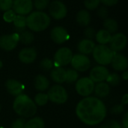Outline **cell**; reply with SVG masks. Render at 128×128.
Listing matches in <instances>:
<instances>
[{"label": "cell", "mask_w": 128, "mask_h": 128, "mask_svg": "<svg viewBox=\"0 0 128 128\" xmlns=\"http://www.w3.org/2000/svg\"><path fill=\"white\" fill-rule=\"evenodd\" d=\"M107 110L104 103L95 97H86L76 105V114L85 124L94 126L101 123L106 116Z\"/></svg>", "instance_id": "1"}, {"label": "cell", "mask_w": 128, "mask_h": 128, "mask_svg": "<svg viewBox=\"0 0 128 128\" xmlns=\"http://www.w3.org/2000/svg\"><path fill=\"white\" fill-rule=\"evenodd\" d=\"M14 112L22 118H32L37 112V105L26 94H20L16 96L14 104Z\"/></svg>", "instance_id": "2"}, {"label": "cell", "mask_w": 128, "mask_h": 128, "mask_svg": "<svg viewBox=\"0 0 128 128\" xmlns=\"http://www.w3.org/2000/svg\"><path fill=\"white\" fill-rule=\"evenodd\" d=\"M50 16L43 11H33L31 12L26 17L27 27L36 32H40L46 30L50 25Z\"/></svg>", "instance_id": "3"}, {"label": "cell", "mask_w": 128, "mask_h": 128, "mask_svg": "<svg viewBox=\"0 0 128 128\" xmlns=\"http://www.w3.org/2000/svg\"><path fill=\"white\" fill-rule=\"evenodd\" d=\"M92 55L96 62L102 66H105L111 63L114 52L106 45L98 44L94 46Z\"/></svg>", "instance_id": "4"}, {"label": "cell", "mask_w": 128, "mask_h": 128, "mask_svg": "<svg viewBox=\"0 0 128 128\" xmlns=\"http://www.w3.org/2000/svg\"><path fill=\"white\" fill-rule=\"evenodd\" d=\"M49 100L56 104H63L67 102L68 94L66 89L61 85L52 86L47 92Z\"/></svg>", "instance_id": "5"}, {"label": "cell", "mask_w": 128, "mask_h": 128, "mask_svg": "<svg viewBox=\"0 0 128 128\" xmlns=\"http://www.w3.org/2000/svg\"><path fill=\"white\" fill-rule=\"evenodd\" d=\"M94 82L89 77H82L76 80L75 88L78 94L86 98L94 92Z\"/></svg>", "instance_id": "6"}, {"label": "cell", "mask_w": 128, "mask_h": 128, "mask_svg": "<svg viewBox=\"0 0 128 128\" xmlns=\"http://www.w3.org/2000/svg\"><path fill=\"white\" fill-rule=\"evenodd\" d=\"M73 52L68 47L59 48L54 55V62L56 67L66 66L70 63L73 58Z\"/></svg>", "instance_id": "7"}, {"label": "cell", "mask_w": 128, "mask_h": 128, "mask_svg": "<svg viewBox=\"0 0 128 128\" xmlns=\"http://www.w3.org/2000/svg\"><path fill=\"white\" fill-rule=\"evenodd\" d=\"M49 13L53 19L59 20L67 16L68 9L62 1L55 0L49 4Z\"/></svg>", "instance_id": "8"}, {"label": "cell", "mask_w": 128, "mask_h": 128, "mask_svg": "<svg viewBox=\"0 0 128 128\" xmlns=\"http://www.w3.org/2000/svg\"><path fill=\"white\" fill-rule=\"evenodd\" d=\"M70 64L75 70L85 72L90 68L91 61L87 56L79 53L73 56Z\"/></svg>", "instance_id": "9"}, {"label": "cell", "mask_w": 128, "mask_h": 128, "mask_svg": "<svg viewBox=\"0 0 128 128\" xmlns=\"http://www.w3.org/2000/svg\"><path fill=\"white\" fill-rule=\"evenodd\" d=\"M19 43V34L13 33L0 36V48L5 51L14 50Z\"/></svg>", "instance_id": "10"}, {"label": "cell", "mask_w": 128, "mask_h": 128, "mask_svg": "<svg viewBox=\"0 0 128 128\" xmlns=\"http://www.w3.org/2000/svg\"><path fill=\"white\" fill-rule=\"evenodd\" d=\"M12 8L16 14L26 16L32 11L33 2L32 0H14Z\"/></svg>", "instance_id": "11"}, {"label": "cell", "mask_w": 128, "mask_h": 128, "mask_svg": "<svg viewBox=\"0 0 128 128\" xmlns=\"http://www.w3.org/2000/svg\"><path fill=\"white\" fill-rule=\"evenodd\" d=\"M127 37L123 33H116L112 36L110 41V48L113 52H118L123 50L127 46Z\"/></svg>", "instance_id": "12"}, {"label": "cell", "mask_w": 128, "mask_h": 128, "mask_svg": "<svg viewBox=\"0 0 128 128\" xmlns=\"http://www.w3.org/2000/svg\"><path fill=\"white\" fill-rule=\"evenodd\" d=\"M110 75L109 70L105 66H96L93 68L89 74V78L95 83L104 82Z\"/></svg>", "instance_id": "13"}, {"label": "cell", "mask_w": 128, "mask_h": 128, "mask_svg": "<svg viewBox=\"0 0 128 128\" xmlns=\"http://www.w3.org/2000/svg\"><path fill=\"white\" fill-rule=\"evenodd\" d=\"M68 31L62 26H56L50 32V38L52 40L58 44H62L69 39Z\"/></svg>", "instance_id": "14"}, {"label": "cell", "mask_w": 128, "mask_h": 128, "mask_svg": "<svg viewBox=\"0 0 128 128\" xmlns=\"http://www.w3.org/2000/svg\"><path fill=\"white\" fill-rule=\"evenodd\" d=\"M18 58L20 61L24 64L33 63L37 58V51L33 47L23 48L20 51Z\"/></svg>", "instance_id": "15"}, {"label": "cell", "mask_w": 128, "mask_h": 128, "mask_svg": "<svg viewBox=\"0 0 128 128\" xmlns=\"http://www.w3.org/2000/svg\"><path fill=\"white\" fill-rule=\"evenodd\" d=\"M111 64L113 69L117 71H124L128 69V58L125 56L120 53L114 52Z\"/></svg>", "instance_id": "16"}, {"label": "cell", "mask_w": 128, "mask_h": 128, "mask_svg": "<svg viewBox=\"0 0 128 128\" xmlns=\"http://www.w3.org/2000/svg\"><path fill=\"white\" fill-rule=\"evenodd\" d=\"M5 88L10 94L16 97L22 94L24 87L20 82L16 80L9 79L5 82Z\"/></svg>", "instance_id": "17"}, {"label": "cell", "mask_w": 128, "mask_h": 128, "mask_svg": "<svg viewBox=\"0 0 128 128\" xmlns=\"http://www.w3.org/2000/svg\"><path fill=\"white\" fill-rule=\"evenodd\" d=\"M95 46V44L92 40L87 38L81 40L77 45V50L82 55H89L92 53V51Z\"/></svg>", "instance_id": "18"}, {"label": "cell", "mask_w": 128, "mask_h": 128, "mask_svg": "<svg viewBox=\"0 0 128 128\" xmlns=\"http://www.w3.org/2000/svg\"><path fill=\"white\" fill-rule=\"evenodd\" d=\"M50 77L56 83H63L66 80V70L62 67H55L51 70Z\"/></svg>", "instance_id": "19"}, {"label": "cell", "mask_w": 128, "mask_h": 128, "mask_svg": "<svg viewBox=\"0 0 128 128\" xmlns=\"http://www.w3.org/2000/svg\"><path fill=\"white\" fill-rule=\"evenodd\" d=\"M94 92L98 98H104L109 95L110 92V86L108 83L101 82L94 85Z\"/></svg>", "instance_id": "20"}, {"label": "cell", "mask_w": 128, "mask_h": 128, "mask_svg": "<svg viewBox=\"0 0 128 128\" xmlns=\"http://www.w3.org/2000/svg\"><path fill=\"white\" fill-rule=\"evenodd\" d=\"M91 15L87 10H80L76 15V22L82 27H87L91 22Z\"/></svg>", "instance_id": "21"}, {"label": "cell", "mask_w": 128, "mask_h": 128, "mask_svg": "<svg viewBox=\"0 0 128 128\" xmlns=\"http://www.w3.org/2000/svg\"><path fill=\"white\" fill-rule=\"evenodd\" d=\"M34 86L38 91L44 92L48 89L50 86V81L44 75L39 74L36 76L34 80Z\"/></svg>", "instance_id": "22"}, {"label": "cell", "mask_w": 128, "mask_h": 128, "mask_svg": "<svg viewBox=\"0 0 128 128\" xmlns=\"http://www.w3.org/2000/svg\"><path fill=\"white\" fill-rule=\"evenodd\" d=\"M111 34L105 29L99 30L95 35V38L98 43L102 45H106V44H109L111 40Z\"/></svg>", "instance_id": "23"}, {"label": "cell", "mask_w": 128, "mask_h": 128, "mask_svg": "<svg viewBox=\"0 0 128 128\" xmlns=\"http://www.w3.org/2000/svg\"><path fill=\"white\" fill-rule=\"evenodd\" d=\"M14 28L17 32H22L26 30V16L22 15H16L13 21Z\"/></svg>", "instance_id": "24"}, {"label": "cell", "mask_w": 128, "mask_h": 128, "mask_svg": "<svg viewBox=\"0 0 128 128\" xmlns=\"http://www.w3.org/2000/svg\"><path fill=\"white\" fill-rule=\"evenodd\" d=\"M104 27L105 30L109 32L110 34L116 33L118 30V22L110 17L106 18L104 21Z\"/></svg>", "instance_id": "25"}, {"label": "cell", "mask_w": 128, "mask_h": 128, "mask_svg": "<svg viewBox=\"0 0 128 128\" xmlns=\"http://www.w3.org/2000/svg\"><path fill=\"white\" fill-rule=\"evenodd\" d=\"M24 128H45V124L40 117H32L26 122Z\"/></svg>", "instance_id": "26"}, {"label": "cell", "mask_w": 128, "mask_h": 128, "mask_svg": "<svg viewBox=\"0 0 128 128\" xmlns=\"http://www.w3.org/2000/svg\"><path fill=\"white\" fill-rule=\"evenodd\" d=\"M34 34L31 32L25 30L19 34V41H20L22 44L29 45L34 41Z\"/></svg>", "instance_id": "27"}, {"label": "cell", "mask_w": 128, "mask_h": 128, "mask_svg": "<svg viewBox=\"0 0 128 128\" xmlns=\"http://www.w3.org/2000/svg\"><path fill=\"white\" fill-rule=\"evenodd\" d=\"M48 100H49V98H48L47 94L38 93V94H37L35 95L34 102L37 106H44V105H46L47 104Z\"/></svg>", "instance_id": "28"}, {"label": "cell", "mask_w": 128, "mask_h": 128, "mask_svg": "<svg viewBox=\"0 0 128 128\" xmlns=\"http://www.w3.org/2000/svg\"><path fill=\"white\" fill-rule=\"evenodd\" d=\"M79 74L76 70L74 69H68L66 70V80L68 83H73L74 82H76L78 80Z\"/></svg>", "instance_id": "29"}, {"label": "cell", "mask_w": 128, "mask_h": 128, "mask_svg": "<svg viewBox=\"0 0 128 128\" xmlns=\"http://www.w3.org/2000/svg\"><path fill=\"white\" fill-rule=\"evenodd\" d=\"M107 83L109 84V86H118L120 82H121V77L118 74L113 73V74H110L109 76L106 79Z\"/></svg>", "instance_id": "30"}, {"label": "cell", "mask_w": 128, "mask_h": 128, "mask_svg": "<svg viewBox=\"0 0 128 128\" xmlns=\"http://www.w3.org/2000/svg\"><path fill=\"white\" fill-rule=\"evenodd\" d=\"M53 66H54L53 62L48 58H45L42 59L41 62H40V67L44 70H46V71L50 70L53 68Z\"/></svg>", "instance_id": "31"}, {"label": "cell", "mask_w": 128, "mask_h": 128, "mask_svg": "<svg viewBox=\"0 0 128 128\" xmlns=\"http://www.w3.org/2000/svg\"><path fill=\"white\" fill-rule=\"evenodd\" d=\"M49 4L50 0H34L33 3V5L39 11L45 10L49 6Z\"/></svg>", "instance_id": "32"}, {"label": "cell", "mask_w": 128, "mask_h": 128, "mask_svg": "<svg viewBox=\"0 0 128 128\" xmlns=\"http://www.w3.org/2000/svg\"><path fill=\"white\" fill-rule=\"evenodd\" d=\"M100 4V0H84V5L86 9L93 10L98 8Z\"/></svg>", "instance_id": "33"}, {"label": "cell", "mask_w": 128, "mask_h": 128, "mask_svg": "<svg viewBox=\"0 0 128 128\" xmlns=\"http://www.w3.org/2000/svg\"><path fill=\"white\" fill-rule=\"evenodd\" d=\"M16 16V13L12 9H10L8 10L4 11V13L3 14V20L6 22H13Z\"/></svg>", "instance_id": "34"}, {"label": "cell", "mask_w": 128, "mask_h": 128, "mask_svg": "<svg viewBox=\"0 0 128 128\" xmlns=\"http://www.w3.org/2000/svg\"><path fill=\"white\" fill-rule=\"evenodd\" d=\"M13 0H0V10L6 11L12 8Z\"/></svg>", "instance_id": "35"}, {"label": "cell", "mask_w": 128, "mask_h": 128, "mask_svg": "<svg viewBox=\"0 0 128 128\" xmlns=\"http://www.w3.org/2000/svg\"><path fill=\"white\" fill-rule=\"evenodd\" d=\"M97 14L100 19L104 20L106 18H108V16H109V10L106 8V7L101 6V7L98 8V9L97 10Z\"/></svg>", "instance_id": "36"}, {"label": "cell", "mask_w": 128, "mask_h": 128, "mask_svg": "<svg viewBox=\"0 0 128 128\" xmlns=\"http://www.w3.org/2000/svg\"><path fill=\"white\" fill-rule=\"evenodd\" d=\"M84 34H85V36H86V38L87 39L92 40L93 38H95V35H96L95 29L94 28H92V27L87 26L86 28V29L84 30Z\"/></svg>", "instance_id": "37"}, {"label": "cell", "mask_w": 128, "mask_h": 128, "mask_svg": "<svg viewBox=\"0 0 128 128\" xmlns=\"http://www.w3.org/2000/svg\"><path fill=\"white\" fill-rule=\"evenodd\" d=\"M100 128H122V125L115 120H111L105 123Z\"/></svg>", "instance_id": "38"}, {"label": "cell", "mask_w": 128, "mask_h": 128, "mask_svg": "<svg viewBox=\"0 0 128 128\" xmlns=\"http://www.w3.org/2000/svg\"><path fill=\"white\" fill-rule=\"evenodd\" d=\"M25 124H26L25 119L22 118H17L16 120H15L12 123L10 128H24Z\"/></svg>", "instance_id": "39"}, {"label": "cell", "mask_w": 128, "mask_h": 128, "mask_svg": "<svg viewBox=\"0 0 128 128\" xmlns=\"http://www.w3.org/2000/svg\"><path fill=\"white\" fill-rule=\"evenodd\" d=\"M124 110V105L122 104H118V105H116L114 106L112 110H111V112L114 114H120L122 113Z\"/></svg>", "instance_id": "40"}, {"label": "cell", "mask_w": 128, "mask_h": 128, "mask_svg": "<svg viewBox=\"0 0 128 128\" xmlns=\"http://www.w3.org/2000/svg\"><path fill=\"white\" fill-rule=\"evenodd\" d=\"M119 0H100V2L105 7H112L116 5Z\"/></svg>", "instance_id": "41"}, {"label": "cell", "mask_w": 128, "mask_h": 128, "mask_svg": "<svg viewBox=\"0 0 128 128\" xmlns=\"http://www.w3.org/2000/svg\"><path fill=\"white\" fill-rule=\"evenodd\" d=\"M122 125L124 128H128V112H126L122 118Z\"/></svg>", "instance_id": "42"}, {"label": "cell", "mask_w": 128, "mask_h": 128, "mask_svg": "<svg viewBox=\"0 0 128 128\" xmlns=\"http://www.w3.org/2000/svg\"><path fill=\"white\" fill-rule=\"evenodd\" d=\"M128 94H125L124 95V97L122 98V104H123V105H126V104H128Z\"/></svg>", "instance_id": "43"}, {"label": "cell", "mask_w": 128, "mask_h": 128, "mask_svg": "<svg viewBox=\"0 0 128 128\" xmlns=\"http://www.w3.org/2000/svg\"><path fill=\"white\" fill-rule=\"evenodd\" d=\"M122 79H123L124 80H128V72L127 71V70H124V73L122 74Z\"/></svg>", "instance_id": "44"}, {"label": "cell", "mask_w": 128, "mask_h": 128, "mask_svg": "<svg viewBox=\"0 0 128 128\" xmlns=\"http://www.w3.org/2000/svg\"><path fill=\"white\" fill-rule=\"evenodd\" d=\"M2 67H3V63H2V62L0 60V69H1Z\"/></svg>", "instance_id": "45"}, {"label": "cell", "mask_w": 128, "mask_h": 128, "mask_svg": "<svg viewBox=\"0 0 128 128\" xmlns=\"http://www.w3.org/2000/svg\"><path fill=\"white\" fill-rule=\"evenodd\" d=\"M0 111H1V105H0Z\"/></svg>", "instance_id": "46"}, {"label": "cell", "mask_w": 128, "mask_h": 128, "mask_svg": "<svg viewBox=\"0 0 128 128\" xmlns=\"http://www.w3.org/2000/svg\"><path fill=\"white\" fill-rule=\"evenodd\" d=\"M0 128H2V127H0Z\"/></svg>", "instance_id": "47"}, {"label": "cell", "mask_w": 128, "mask_h": 128, "mask_svg": "<svg viewBox=\"0 0 128 128\" xmlns=\"http://www.w3.org/2000/svg\"><path fill=\"white\" fill-rule=\"evenodd\" d=\"M0 127H1V124H0Z\"/></svg>", "instance_id": "48"}, {"label": "cell", "mask_w": 128, "mask_h": 128, "mask_svg": "<svg viewBox=\"0 0 128 128\" xmlns=\"http://www.w3.org/2000/svg\"><path fill=\"white\" fill-rule=\"evenodd\" d=\"M13 1H14V0H13Z\"/></svg>", "instance_id": "49"}]
</instances>
